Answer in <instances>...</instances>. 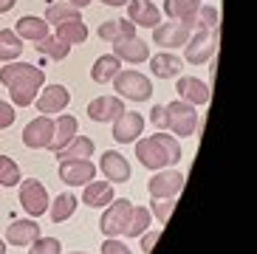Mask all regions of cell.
Wrapping results in <instances>:
<instances>
[{
	"label": "cell",
	"instance_id": "6da1fadb",
	"mask_svg": "<svg viewBox=\"0 0 257 254\" xmlns=\"http://www.w3.org/2000/svg\"><path fill=\"white\" fill-rule=\"evenodd\" d=\"M0 82L9 88V96H12V102L17 107H29L34 105L40 88L46 85V71L31 65V62L15 60L0 68Z\"/></svg>",
	"mask_w": 257,
	"mask_h": 254
},
{
	"label": "cell",
	"instance_id": "7a4b0ae2",
	"mask_svg": "<svg viewBox=\"0 0 257 254\" xmlns=\"http://www.w3.org/2000/svg\"><path fill=\"white\" fill-rule=\"evenodd\" d=\"M113 90L119 93V99H130V102H147L153 96V82L150 76H144L142 71L133 68H121L119 74L110 79Z\"/></svg>",
	"mask_w": 257,
	"mask_h": 254
},
{
	"label": "cell",
	"instance_id": "3957f363",
	"mask_svg": "<svg viewBox=\"0 0 257 254\" xmlns=\"http://www.w3.org/2000/svg\"><path fill=\"white\" fill-rule=\"evenodd\" d=\"M218 45H220V26L212 31L195 29V34H189L187 45H184V60L189 65H204V62H209L215 57Z\"/></svg>",
	"mask_w": 257,
	"mask_h": 254
},
{
	"label": "cell",
	"instance_id": "277c9868",
	"mask_svg": "<svg viewBox=\"0 0 257 254\" xmlns=\"http://www.w3.org/2000/svg\"><path fill=\"white\" fill-rule=\"evenodd\" d=\"M164 130L181 136V139L195 136V130H198V107L187 105V102H181V99L164 105Z\"/></svg>",
	"mask_w": 257,
	"mask_h": 254
},
{
	"label": "cell",
	"instance_id": "5b68a950",
	"mask_svg": "<svg viewBox=\"0 0 257 254\" xmlns=\"http://www.w3.org/2000/svg\"><path fill=\"white\" fill-rule=\"evenodd\" d=\"M130 215H133V203L127 198H113V201L107 203L105 215L99 217V229L105 237H121L124 229L130 223Z\"/></svg>",
	"mask_w": 257,
	"mask_h": 254
},
{
	"label": "cell",
	"instance_id": "8992f818",
	"mask_svg": "<svg viewBox=\"0 0 257 254\" xmlns=\"http://www.w3.org/2000/svg\"><path fill=\"white\" fill-rule=\"evenodd\" d=\"M48 203H51V198H48V189H46L43 181H37V178H23L20 181V206L26 209L29 217L46 215Z\"/></svg>",
	"mask_w": 257,
	"mask_h": 254
},
{
	"label": "cell",
	"instance_id": "52a82bcc",
	"mask_svg": "<svg viewBox=\"0 0 257 254\" xmlns=\"http://www.w3.org/2000/svg\"><path fill=\"white\" fill-rule=\"evenodd\" d=\"M34 105H37L40 116H54V113H62L65 107L71 105V90L65 88V85H46V88H40L37 99H34Z\"/></svg>",
	"mask_w": 257,
	"mask_h": 254
},
{
	"label": "cell",
	"instance_id": "ba28073f",
	"mask_svg": "<svg viewBox=\"0 0 257 254\" xmlns=\"http://www.w3.org/2000/svg\"><path fill=\"white\" fill-rule=\"evenodd\" d=\"M60 181L68 187H85L96 178V164L91 158H74V161H60Z\"/></svg>",
	"mask_w": 257,
	"mask_h": 254
},
{
	"label": "cell",
	"instance_id": "9c48e42d",
	"mask_svg": "<svg viewBox=\"0 0 257 254\" xmlns=\"http://www.w3.org/2000/svg\"><path fill=\"white\" fill-rule=\"evenodd\" d=\"M184 172L178 170H159L153 175V181L147 184V192H150L153 201L159 198H178V192L184 189Z\"/></svg>",
	"mask_w": 257,
	"mask_h": 254
},
{
	"label": "cell",
	"instance_id": "30bf717a",
	"mask_svg": "<svg viewBox=\"0 0 257 254\" xmlns=\"http://www.w3.org/2000/svg\"><path fill=\"white\" fill-rule=\"evenodd\" d=\"M189 34H192V29H189L187 23L181 20H173V23H159L156 29H153V40H156V45H161V48H184L189 40Z\"/></svg>",
	"mask_w": 257,
	"mask_h": 254
},
{
	"label": "cell",
	"instance_id": "8fae6325",
	"mask_svg": "<svg viewBox=\"0 0 257 254\" xmlns=\"http://www.w3.org/2000/svg\"><path fill=\"white\" fill-rule=\"evenodd\" d=\"M96 170H102V175H105L110 184H127L130 175H133V170H130V161L121 153H116V150H105L102 156H99V167Z\"/></svg>",
	"mask_w": 257,
	"mask_h": 254
},
{
	"label": "cell",
	"instance_id": "7c38bea8",
	"mask_svg": "<svg viewBox=\"0 0 257 254\" xmlns=\"http://www.w3.org/2000/svg\"><path fill=\"white\" fill-rule=\"evenodd\" d=\"M136 158L142 161V167L159 172L164 167H170V158H167V150L156 142V136H147V139H136Z\"/></svg>",
	"mask_w": 257,
	"mask_h": 254
},
{
	"label": "cell",
	"instance_id": "4fadbf2b",
	"mask_svg": "<svg viewBox=\"0 0 257 254\" xmlns=\"http://www.w3.org/2000/svg\"><path fill=\"white\" fill-rule=\"evenodd\" d=\"M54 136V119L51 116H37L23 127V144L29 150H48Z\"/></svg>",
	"mask_w": 257,
	"mask_h": 254
},
{
	"label": "cell",
	"instance_id": "5bb4252c",
	"mask_svg": "<svg viewBox=\"0 0 257 254\" xmlns=\"http://www.w3.org/2000/svg\"><path fill=\"white\" fill-rule=\"evenodd\" d=\"M144 133V116L136 110H121L113 119V142L130 144Z\"/></svg>",
	"mask_w": 257,
	"mask_h": 254
},
{
	"label": "cell",
	"instance_id": "9a60e30c",
	"mask_svg": "<svg viewBox=\"0 0 257 254\" xmlns=\"http://www.w3.org/2000/svg\"><path fill=\"white\" fill-rule=\"evenodd\" d=\"M175 90H178L181 102H187V105H192V107L209 105V96H212V93H209V85L201 82L198 76H178Z\"/></svg>",
	"mask_w": 257,
	"mask_h": 254
},
{
	"label": "cell",
	"instance_id": "2e32d148",
	"mask_svg": "<svg viewBox=\"0 0 257 254\" xmlns=\"http://www.w3.org/2000/svg\"><path fill=\"white\" fill-rule=\"evenodd\" d=\"M127 20L133 26H144V29H156L161 23V12L153 0H127Z\"/></svg>",
	"mask_w": 257,
	"mask_h": 254
},
{
	"label": "cell",
	"instance_id": "e0dca14e",
	"mask_svg": "<svg viewBox=\"0 0 257 254\" xmlns=\"http://www.w3.org/2000/svg\"><path fill=\"white\" fill-rule=\"evenodd\" d=\"M113 57L119 62H130V65H142V62L150 60V45L139 37H130V40H119L113 43Z\"/></svg>",
	"mask_w": 257,
	"mask_h": 254
},
{
	"label": "cell",
	"instance_id": "ac0fdd59",
	"mask_svg": "<svg viewBox=\"0 0 257 254\" xmlns=\"http://www.w3.org/2000/svg\"><path fill=\"white\" fill-rule=\"evenodd\" d=\"M121 110H124V102H121L119 96H96L91 105H88V119L99 121V124H107V121H113Z\"/></svg>",
	"mask_w": 257,
	"mask_h": 254
},
{
	"label": "cell",
	"instance_id": "d6986e66",
	"mask_svg": "<svg viewBox=\"0 0 257 254\" xmlns=\"http://www.w3.org/2000/svg\"><path fill=\"white\" fill-rule=\"evenodd\" d=\"M76 133H79V121H76V116H71V113H60V116L54 119V136H51L48 150H51V153H60V150L65 147Z\"/></svg>",
	"mask_w": 257,
	"mask_h": 254
},
{
	"label": "cell",
	"instance_id": "ffe728a7",
	"mask_svg": "<svg viewBox=\"0 0 257 254\" xmlns=\"http://www.w3.org/2000/svg\"><path fill=\"white\" fill-rule=\"evenodd\" d=\"M150 71H153L156 79H175V76H181L184 62H181L178 54L161 51V54H153V57H150Z\"/></svg>",
	"mask_w": 257,
	"mask_h": 254
},
{
	"label": "cell",
	"instance_id": "44dd1931",
	"mask_svg": "<svg viewBox=\"0 0 257 254\" xmlns=\"http://www.w3.org/2000/svg\"><path fill=\"white\" fill-rule=\"evenodd\" d=\"M37 237H40V226L34 217L15 220V223L6 226V243H12V246H31Z\"/></svg>",
	"mask_w": 257,
	"mask_h": 254
},
{
	"label": "cell",
	"instance_id": "7402d4cb",
	"mask_svg": "<svg viewBox=\"0 0 257 254\" xmlns=\"http://www.w3.org/2000/svg\"><path fill=\"white\" fill-rule=\"evenodd\" d=\"M136 37V26L127 20V17H113V20H105L99 26V40L105 43H119V40H130Z\"/></svg>",
	"mask_w": 257,
	"mask_h": 254
},
{
	"label": "cell",
	"instance_id": "603a6c76",
	"mask_svg": "<svg viewBox=\"0 0 257 254\" xmlns=\"http://www.w3.org/2000/svg\"><path fill=\"white\" fill-rule=\"evenodd\" d=\"M113 198L116 195H113V184H110V181H91V184H85L82 203L91 206V209H102V206H107Z\"/></svg>",
	"mask_w": 257,
	"mask_h": 254
},
{
	"label": "cell",
	"instance_id": "cb8c5ba5",
	"mask_svg": "<svg viewBox=\"0 0 257 254\" xmlns=\"http://www.w3.org/2000/svg\"><path fill=\"white\" fill-rule=\"evenodd\" d=\"M15 34L20 40H31V43H40L43 37H48V23L43 17H34V15H26L17 20L15 26Z\"/></svg>",
	"mask_w": 257,
	"mask_h": 254
},
{
	"label": "cell",
	"instance_id": "d4e9b609",
	"mask_svg": "<svg viewBox=\"0 0 257 254\" xmlns=\"http://www.w3.org/2000/svg\"><path fill=\"white\" fill-rule=\"evenodd\" d=\"M93 150H96V144H93V139H88V136H79L76 133L74 139H71L65 147L60 150V153H54V156L60 158V161H74V158H91Z\"/></svg>",
	"mask_w": 257,
	"mask_h": 254
},
{
	"label": "cell",
	"instance_id": "484cf974",
	"mask_svg": "<svg viewBox=\"0 0 257 254\" xmlns=\"http://www.w3.org/2000/svg\"><path fill=\"white\" fill-rule=\"evenodd\" d=\"M76 206H79V198L74 192H62L48 203V215H51L54 223H65L68 217H74Z\"/></svg>",
	"mask_w": 257,
	"mask_h": 254
},
{
	"label": "cell",
	"instance_id": "4316f807",
	"mask_svg": "<svg viewBox=\"0 0 257 254\" xmlns=\"http://www.w3.org/2000/svg\"><path fill=\"white\" fill-rule=\"evenodd\" d=\"M201 9V0H164V15L170 20H181L189 26V20L195 17V12ZM192 29V26H189Z\"/></svg>",
	"mask_w": 257,
	"mask_h": 254
},
{
	"label": "cell",
	"instance_id": "83f0119b",
	"mask_svg": "<svg viewBox=\"0 0 257 254\" xmlns=\"http://www.w3.org/2000/svg\"><path fill=\"white\" fill-rule=\"evenodd\" d=\"M119 71H121V62L116 60L113 54H102V57L93 62V68H91V79L99 82V85H107Z\"/></svg>",
	"mask_w": 257,
	"mask_h": 254
},
{
	"label": "cell",
	"instance_id": "f1b7e54d",
	"mask_svg": "<svg viewBox=\"0 0 257 254\" xmlns=\"http://www.w3.org/2000/svg\"><path fill=\"white\" fill-rule=\"evenodd\" d=\"M23 54V40L15 34V29H0V60L15 62Z\"/></svg>",
	"mask_w": 257,
	"mask_h": 254
},
{
	"label": "cell",
	"instance_id": "f546056e",
	"mask_svg": "<svg viewBox=\"0 0 257 254\" xmlns=\"http://www.w3.org/2000/svg\"><path fill=\"white\" fill-rule=\"evenodd\" d=\"M54 37H60L62 43L68 45H79L88 40V26L82 20H68V23H60L57 31H54Z\"/></svg>",
	"mask_w": 257,
	"mask_h": 254
},
{
	"label": "cell",
	"instance_id": "4dcf8cb0",
	"mask_svg": "<svg viewBox=\"0 0 257 254\" xmlns=\"http://www.w3.org/2000/svg\"><path fill=\"white\" fill-rule=\"evenodd\" d=\"M43 20L60 26V23H68V20H82V15H79V9L71 6V3H57V0H51L46 6V17H43Z\"/></svg>",
	"mask_w": 257,
	"mask_h": 254
},
{
	"label": "cell",
	"instance_id": "1f68e13d",
	"mask_svg": "<svg viewBox=\"0 0 257 254\" xmlns=\"http://www.w3.org/2000/svg\"><path fill=\"white\" fill-rule=\"evenodd\" d=\"M37 54H43V57H48V60H54V62H60V60H65L71 54V45L68 43H62L60 37H54V34H48V37H43L37 45Z\"/></svg>",
	"mask_w": 257,
	"mask_h": 254
},
{
	"label": "cell",
	"instance_id": "d6a6232c",
	"mask_svg": "<svg viewBox=\"0 0 257 254\" xmlns=\"http://www.w3.org/2000/svg\"><path fill=\"white\" fill-rule=\"evenodd\" d=\"M150 220H153V215H150L147 206H133V215H130V223H127V229H124V234H127V237H142V234L150 229Z\"/></svg>",
	"mask_w": 257,
	"mask_h": 254
},
{
	"label": "cell",
	"instance_id": "836d02e7",
	"mask_svg": "<svg viewBox=\"0 0 257 254\" xmlns=\"http://www.w3.org/2000/svg\"><path fill=\"white\" fill-rule=\"evenodd\" d=\"M189 26H192V31H195V29H206V31L218 29V26H220L218 9H215V6H206V3H201V9H198L195 17L189 20Z\"/></svg>",
	"mask_w": 257,
	"mask_h": 254
},
{
	"label": "cell",
	"instance_id": "e575fe53",
	"mask_svg": "<svg viewBox=\"0 0 257 254\" xmlns=\"http://www.w3.org/2000/svg\"><path fill=\"white\" fill-rule=\"evenodd\" d=\"M20 181H23V175H20V164H17L15 158L0 156V187H17Z\"/></svg>",
	"mask_w": 257,
	"mask_h": 254
},
{
	"label": "cell",
	"instance_id": "d590c367",
	"mask_svg": "<svg viewBox=\"0 0 257 254\" xmlns=\"http://www.w3.org/2000/svg\"><path fill=\"white\" fill-rule=\"evenodd\" d=\"M156 136V142L161 144V147L167 150V158H170V164H178L184 156V150H181V142L175 139V136H170L167 130H159V133H153Z\"/></svg>",
	"mask_w": 257,
	"mask_h": 254
},
{
	"label": "cell",
	"instance_id": "8d00e7d4",
	"mask_svg": "<svg viewBox=\"0 0 257 254\" xmlns=\"http://www.w3.org/2000/svg\"><path fill=\"white\" fill-rule=\"evenodd\" d=\"M29 254H62V243L57 237H43V234H40V237L31 243Z\"/></svg>",
	"mask_w": 257,
	"mask_h": 254
},
{
	"label": "cell",
	"instance_id": "74e56055",
	"mask_svg": "<svg viewBox=\"0 0 257 254\" xmlns=\"http://www.w3.org/2000/svg\"><path fill=\"white\" fill-rule=\"evenodd\" d=\"M173 209H175V198H159V201H153V215H156V220H159L161 226L170 220Z\"/></svg>",
	"mask_w": 257,
	"mask_h": 254
},
{
	"label": "cell",
	"instance_id": "f35d334b",
	"mask_svg": "<svg viewBox=\"0 0 257 254\" xmlns=\"http://www.w3.org/2000/svg\"><path fill=\"white\" fill-rule=\"evenodd\" d=\"M102 254H133L127 243H121L119 237H105L102 243Z\"/></svg>",
	"mask_w": 257,
	"mask_h": 254
},
{
	"label": "cell",
	"instance_id": "ab89813d",
	"mask_svg": "<svg viewBox=\"0 0 257 254\" xmlns=\"http://www.w3.org/2000/svg\"><path fill=\"white\" fill-rule=\"evenodd\" d=\"M17 119V113H15V105H9V102H3L0 99V130H6V127H12Z\"/></svg>",
	"mask_w": 257,
	"mask_h": 254
},
{
	"label": "cell",
	"instance_id": "60d3db41",
	"mask_svg": "<svg viewBox=\"0 0 257 254\" xmlns=\"http://www.w3.org/2000/svg\"><path fill=\"white\" fill-rule=\"evenodd\" d=\"M159 237H161V229L144 232V234H142V251H144V254H150V251H153V246L159 243Z\"/></svg>",
	"mask_w": 257,
	"mask_h": 254
},
{
	"label": "cell",
	"instance_id": "b9f144b4",
	"mask_svg": "<svg viewBox=\"0 0 257 254\" xmlns=\"http://www.w3.org/2000/svg\"><path fill=\"white\" fill-rule=\"evenodd\" d=\"M150 121L159 130H164V105H153V110H150Z\"/></svg>",
	"mask_w": 257,
	"mask_h": 254
},
{
	"label": "cell",
	"instance_id": "7bdbcfd3",
	"mask_svg": "<svg viewBox=\"0 0 257 254\" xmlns=\"http://www.w3.org/2000/svg\"><path fill=\"white\" fill-rule=\"evenodd\" d=\"M17 0H0V15H6V12H12L15 9Z\"/></svg>",
	"mask_w": 257,
	"mask_h": 254
},
{
	"label": "cell",
	"instance_id": "ee69618b",
	"mask_svg": "<svg viewBox=\"0 0 257 254\" xmlns=\"http://www.w3.org/2000/svg\"><path fill=\"white\" fill-rule=\"evenodd\" d=\"M105 6H110V9H119V6H127V0H102Z\"/></svg>",
	"mask_w": 257,
	"mask_h": 254
},
{
	"label": "cell",
	"instance_id": "f6af8a7d",
	"mask_svg": "<svg viewBox=\"0 0 257 254\" xmlns=\"http://www.w3.org/2000/svg\"><path fill=\"white\" fill-rule=\"evenodd\" d=\"M68 3H71V6H76V9H85L91 0H68Z\"/></svg>",
	"mask_w": 257,
	"mask_h": 254
},
{
	"label": "cell",
	"instance_id": "bcb514c9",
	"mask_svg": "<svg viewBox=\"0 0 257 254\" xmlns=\"http://www.w3.org/2000/svg\"><path fill=\"white\" fill-rule=\"evenodd\" d=\"M0 254H6V240H0Z\"/></svg>",
	"mask_w": 257,
	"mask_h": 254
},
{
	"label": "cell",
	"instance_id": "7dc6e473",
	"mask_svg": "<svg viewBox=\"0 0 257 254\" xmlns=\"http://www.w3.org/2000/svg\"><path fill=\"white\" fill-rule=\"evenodd\" d=\"M71 254H85V251H71Z\"/></svg>",
	"mask_w": 257,
	"mask_h": 254
}]
</instances>
